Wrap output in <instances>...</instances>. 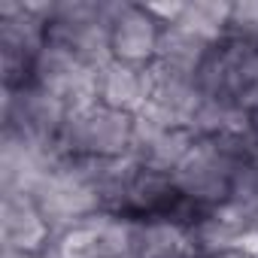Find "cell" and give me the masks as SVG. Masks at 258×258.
<instances>
[{
	"instance_id": "obj_5",
	"label": "cell",
	"mask_w": 258,
	"mask_h": 258,
	"mask_svg": "<svg viewBox=\"0 0 258 258\" xmlns=\"http://www.w3.org/2000/svg\"><path fill=\"white\" fill-rule=\"evenodd\" d=\"M67 121V106L58 103L52 94L40 91L37 85H25L16 91L4 88V134L58 149V134Z\"/></svg>"
},
{
	"instance_id": "obj_16",
	"label": "cell",
	"mask_w": 258,
	"mask_h": 258,
	"mask_svg": "<svg viewBox=\"0 0 258 258\" xmlns=\"http://www.w3.org/2000/svg\"><path fill=\"white\" fill-rule=\"evenodd\" d=\"M252 258H258V252H255V255H252Z\"/></svg>"
},
{
	"instance_id": "obj_3",
	"label": "cell",
	"mask_w": 258,
	"mask_h": 258,
	"mask_svg": "<svg viewBox=\"0 0 258 258\" xmlns=\"http://www.w3.org/2000/svg\"><path fill=\"white\" fill-rule=\"evenodd\" d=\"M134 149V115L118 112L100 100L70 109L58 134L64 158H121Z\"/></svg>"
},
{
	"instance_id": "obj_15",
	"label": "cell",
	"mask_w": 258,
	"mask_h": 258,
	"mask_svg": "<svg viewBox=\"0 0 258 258\" xmlns=\"http://www.w3.org/2000/svg\"><path fill=\"white\" fill-rule=\"evenodd\" d=\"M121 258H137V255H121Z\"/></svg>"
},
{
	"instance_id": "obj_1",
	"label": "cell",
	"mask_w": 258,
	"mask_h": 258,
	"mask_svg": "<svg viewBox=\"0 0 258 258\" xmlns=\"http://www.w3.org/2000/svg\"><path fill=\"white\" fill-rule=\"evenodd\" d=\"M243 155L237 140L228 137H201L191 152L179 161V167L170 173L179 198L191 204L195 210H216L225 201H231L234 176Z\"/></svg>"
},
{
	"instance_id": "obj_7",
	"label": "cell",
	"mask_w": 258,
	"mask_h": 258,
	"mask_svg": "<svg viewBox=\"0 0 258 258\" xmlns=\"http://www.w3.org/2000/svg\"><path fill=\"white\" fill-rule=\"evenodd\" d=\"M34 201H37V207L43 210V216H46V222H49L55 240H58L64 231H70L73 225H79V222H85V219L103 213L100 198L70 170L67 158H64L52 173H46V176L40 179V185L34 188Z\"/></svg>"
},
{
	"instance_id": "obj_14",
	"label": "cell",
	"mask_w": 258,
	"mask_h": 258,
	"mask_svg": "<svg viewBox=\"0 0 258 258\" xmlns=\"http://www.w3.org/2000/svg\"><path fill=\"white\" fill-rule=\"evenodd\" d=\"M231 7L234 4H185V13L176 25L195 31L198 37L210 40V43H219L228 37V28H231Z\"/></svg>"
},
{
	"instance_id": "obj_4",
	"label": "cell",
	"mask_w": 258,
	"mask_h": 258,
	"mask_svg": "<svg viewBox=\"0 0 258 258\" xmlns=\"http://www.w3.org/2000/svg\"><path fill=\"white\" fill-rule=\"evenodd\" d=\"M115 10L118 4H82V0L55 4L49 16V43L67 49L82 64L100 70L112 61L109 28Z\"/></svg>"
},
{
	"instance_id": "obj_12",
	"label": "cell",
	"mask_w": 258,
	"mask_h": 258,
	"mask_svg": "<svg viewBox=\"0 0 258 258\" xmlns=\"http://www.w3.org/2000/svg\"><path fill=\"white\" fill-rule=\"evenodd\" d=\"M134 255L137 258H198L188 237V225L170 216L140 219Z\"/></svg>"
},
{
	"instance_id": "obj_6",
	"label": "cell",
	"mask_w": 258,
	"mask_h": 258,
	"mask_svg": "<svg viewBox=\"0 0 258 258\" xmlns=\"http://www.w3.org/2000/svg\"><path fill=\"white\" fill-rule=\"evenodd\" d=\"M140 219L118 216V213H97L70 231H64L52 252L55 258H121L134 255L137 249Z\"/></svg>"
},
{
	"instance_id": "obj_8",
	"label": "cell",
	"mask_w": 258,
	"mask_h": 258,
	"mask_svg": "<svg viewBox=\"0 0 258 258\" xmlns=\"http://www.w3.org/2000/svg\"><path fill=\"white\" fill-rule=\"evenodd\" d=\"M31 85L64 103L67 112L97 100V70L82 64L76 55H70L55 43H46L43 52L37 55L31 70Z\"/></svg>"
},
{
	"instance_id": "obj_9",
	"label": "cell",
	"mask_w": 258,
	"mask_h": 258,
	"mask_svg": "<svg viewBox=\"0 0 258 258\" xmlns=\"http://www.w3.org/2000/svg\"><path fill=\"white\" fill-rule=\"evenodd\" d=\"M0 234L4 249L19 255H43L55 246V234L28 191H4L0 201Z\"/></svg>"
},
{
	"instance_id": "obj_10",
	"label": "cell",
	"mask_w": 258,
	"mask_h": 258,
	"mask_svg": "<svg viewBox=\"0 0 258 258\" xmlns=\"http://www.w3.org/2000/svg\"><path fill=\"white\" fill-rule=\"evenodd\" d=\"M158 40H161V25L146 13V7L118 4L112 16V28H109L112 61L149 67L158 55Z\"/></svg>"
},
{
	"instance_id": "obj_2",
	"label": "cell",
	"mask_w": 258,
	"mask_h": 258,
	"mask_svg": "<svg viewBox=\"0 0 258 258\" xmlns=\"http://www.w3.org/2000/svg\"><path fill=\"white\" fill-rule=\"evenodd\" d=\"M201 91L237 112L258 115V43L228 34L219 40L198 70Z\"/></svg>"
},
{
	"instance_id": "obj_17",
	"label": "cell",
	"mask_w": 258,
	"mask_h": 258,
	"mask_svg": "<svg viewBox=\"0 0 258 258\" xmlns=\"http://www.w3.org/2000/svg\"><path fill=\"white\" fill-rule=\"evenodd\" d=\"M255 43H258V37H255Z\"/></svg>"
},
{
	"instance_id": "obj_13",
	"label": "cell",
	"mask_w": 258,
	"mask_h": 258,
	"mask_svg": "<svg viewBox=\"0 0 258 258\" xmlns=\"http://www.w3.org/2000/svg\"><path fill=\"white\" fill-rule=\"evenodd\" d=\"M213 46L216 43L198 37L195 31H188L182 25H167V28H161V40H158L155 61L167 64L173 70H182V73H198Z\"/></svg>"
},
{
	"instance_id": "obj_11",
	"label": "cell",
	"mask_w": 258,
	"mask_h": 258,
	"mask_svg": "<svg viewBox=\"0 0 258 258\" xmlns=\"http://www.w3.org/2000/svg\"><path fill=\"white\" fill-rule=\"evenodd\" d=\"M97 100L118 112L137 115L152 103V70L121 61L103 64L97 70Z\"/></svg>"
}]
</instances>
